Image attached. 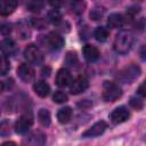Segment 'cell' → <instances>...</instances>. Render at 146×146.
I'll list each match as a JSON object with an SVG mask.
<instances>
[{"instance_id":"1","label":"cell","mask_w":146,"mask_h":146,"mask_svg":"<svg viewBox=\"0 0 146 146\" xmlns=\"http://www.w3.org/2000/svg\"><path fill=\"white\" fill-rule=\"evenodd\" d=\"M133 43V34L130 31H121L114 39V49L119 54H125L130 50Z\"/></svg>"},{"instance_id":"2","label":"cell","mask_w":146,"mask_h":146,"mask_svg":"<svg viewBox=\"0 0 146 146\" xmlns=\"http://www.w3.org/2000/svg\"><path fill=\"white\" fill-rule=\"evenodd\" d=\"M139 74H140L139 66L131 64V65L122 68L121 71H119L117 75H116V79L120 80L123 83H131L139 76Z\"/></svg>"},{"instance_id":"3","label":"cell","mask_w":146,"mask_h":146,"mask_svg":"<svg viewBox=\"0 0 146 146\" xmlns=\"http://www.w3.org/2000/svg\"><path fill=\"white\" fill-rule=\"evenodd\" d=\"M121 95H122V90L116 83L110 82V81H105L104 82V86H103V99L105 102H115L121 97Z\"/></svg>"},{"instance_id":"4","label":"cell","mask_w":146,"mask_h":146,"mask_svg":"<svg viewBox=\"0 0 146 146\" xmlns=\"http://www.w3.org/2000/svg\"><path fill=\"white\" fill-rule=\"evenodd\" d=\"M25 59L32 65H40L43 62V55L35 44H29L24 50Z\"/></svg>"},{"instance_id":"5","label":"cell","mask_w":146,"mask_h":146,"mask_svg":"<svg viewBox=\"0 0 146 146\" xmlns=\"http://www.w3.org/2000/svg\"><path fill=\"white\" fill-rule=\"evenodd\" d=\"M32 124H33V115L31 112H26L23 115H21V117L16 121L15 130H16V132L23 135V133L27 132V130L32 127Z\"/></svg>"},{"instance_id":"6","label":"cell","mask_w":146,"mask_h":146,"mask_svg":"<svg viewBox=\"0 0 146 146\" xmlns=\"http://www.w3.org/2000/svg\"><path fill=\"white\" fill-rule=\"evenodd\" d=\"M63 44H64V40L58 33L51 32L44 36V46H47L48 49L58 50L63 47Z\"/></svg>"},{"instance_id":"7","label":"cell","mask_w":146,"mask_h":146,"mask_svg":"<svg viewBox=\"0 0 146 146\" xmlns=\"http://www.w3.org/2000/svg\"><path fill=\"white\" fill-rule=\"evenodd\" d=\"M17 75L23 82L29 83L32 82L34 79V70L30 64L23 63L17 67Z\"/></svg>"},{"instance_id":"8","label":"cell","mask_w":146,"mask_h":146,"mask_svg":"<svg viewBox=\"0 0 146 146\" xmlns=\"http://www.w3.org/2000/svg\"><path fill=\"white\" fill-rule=\"evenodd\" d=\"M129 116H130L129 111H128L125 107L121 106V107L115 108V110L111 113L110 119H111V121H112L113 123L119 124V123H123V122H125V121L129 119Z\"/></svg>"},{"instance_id":"9","label":"cell","mask_w":146,"mask_h":146,"mask_svg":"<svg viewBox=\"0 0 146 146\" xmlns=\"http://www.w3.org/2000/svg\"><path fill=\"white\" fill-rule=\"evenodd\" d=\"M89 86V82L87 80V78L84 76H78L75 80H73L70 84V90L73 95H78L83 92Z\"/></svg>"},{"instance_id":"10","label":"cell","mask_w":146,"mask_h":146,"mask_svg":"<svg viewBox=\"0 0 146 146\" xmlns=\"http://www.w3.org/2000/svg\"><path fill=\"white\" fill-rule=\"evenodd\" d=\"M106 128H107L106 122L99 121V122H96L94 125H91V128H89L88 130H86L82 133V136L86 137V138H88V137H96V136L102 135L106 130Z\"/></svg>"},{"instance_id":"11","label":"cell","mask_w":146,"mask_h":146,"mask_svg":"<svg viewBox=\"0 0 146 146\" xmlns=\"http://www.w3.org/2000/svg\"><path fill=\"white\" fill-rule=\"evenodd\" d=\"M72 82V75L70 73L68 70L66 68H62L57 72V75H56V84L60 88H64V87H67L70 86Z\"/></svg>"},{"instance_id":"12","label":"cell","mask_w":146,"mask_h":146,"mask_svg":"<svg viewBox=\"0 0 146 146\" xmlns=\"http://www.w3.org/2000/svg\"><path fill=\"white\" fill-rule=\"evenodd\" d=\"M82 52H83V57L88 60V62H96L98 58H99V50L94 47V46H90V44H87L83 47L82 49Z\"/></svg>"},{"instance_id":"13","label":"cell","mask_w":146,"mask_h":146,"mask_svg":"<svg viewBox=\"0 0 146 146\" xmlns=\"http://www.w3.org/2000/svg\"><path fill=\"white\" fill-rule=\"evenodd\" d=\"M1 51H2V55H5L6 57L13 55L16 51V44H15V42L11 39H9V38L3 39L1 41Z\"/></svg>"},{"instance_id":"14","label":"cell","mask_w":146,"mask_h":146,"mask_svg":"<svg viewBox=\"0 0 146 146\" xmlns=\"http://www.w3.org/2000/svg\"><path fill=\"white\" fill-rule=\"evenodd\" d=\"M33 90H34V92L39 97H47L49 95L50 88H49V86H48L47 82H44V81H38V82L34 83Z\"/></svg>"},{"instance_id":"15","label":"cell","mask_w":146,"mask_h":146,"mask_svg":"<svg viewBox=\"0 0 146 146\" xmlns=\"http://www.w3.org/2000/svg\"><path fill=\"white\" fill-rule=\"evenodd\" d=\"M17 6L16 0H1V8H0V13L2 16H7L10 15L15 8Z\"/></svg>"},{"instance_id":"16","label":"cell","mask_w":146,"mask_h":146,"mask_svg":"<svg viewBox=\"0 0 146 146\" xmlns=\"http://www.w3.org/2000/svg\"><path fill=\"white\" fill-rule=\"evenodd\" d=\"M26 143L30 145H43L46 143V136L41 131H34L26 139Z\"/></svg>"},{"instance_id":"17","label":"cell","mask_w":146,"mask_h":146,"mask_svg":"<svg viewBox=\"0 0 146 146\" xmlns=\"http://www.w3.org/2000/svg\"><path fill=\"white\" fill-rule=\"evenodd\" d=\"M124 23V18L122 15L120 14H111L108 16V19H107V24L110 27H113V29H116V27H120L122 26Z\"/></svg>"},{"instance_id":"18","label":"cell","mask_w":146,"mask_h":146,"mask_svg":"<svg viewBox=\"0 0 146 146\" xmlns=\"http://www.w3.org/2000/svg\"><path fill=\"white\" fill-rule=\"evenodd\" d=\"M72 110H71V107H63V108H60L59 111H58V113H57V119H58V121L60 122V123H67L70 120H71V117H72Z\"/></svg>"},{"instance_id":"19","label":"cell","mask_w":146,"mask_h":146,"mask_svg":"<svg viewBox=\"0 0 146 146\" xmlns=\"http://www.w3.org/2000/svg\"><path fill=\"white\" fill-rule=\"evenodd\" d=\"M94 36H95V39H96L97 41H99V42H104V41H106L107 38L110 36V32H108V30H107L106 27H104V26H99V27H97V29L95 30V32H94Z\"/></svg>"},{"instance_id":"20","label":"cell","mask_w":146,"mask_h":146,"mask_svg":"<svg viewBox=\"0 0 146 146\" xmlns=\"http://www.w3.org/2000/svg\"><path fill=\"white\" fill-rule=\"evenodd\" d=\"M17 35L22 39V40H25V39H29L30 35H31V32L29 30V26L24 23V22H21L18 25H17Z\"/></svg>"},{"instance_id":"21","label":"cell","mask_w":146,"mask_h":146,"mask_svg":"<svg viewBox=\"0 0 146 146\" xmlns=\"http://www.w3.org/2000/svg\"><path fill=\"white\" fill-rule=\"evenodd\" d=\"M84 9H86V2L83 0H73L71 2V10L76 15L82 14Z\"/></svg>"},{"instance_id":"22","label":"cell","mask_w":146,"mask_h":146,"mask_svg":"<svg viewBox=\"0 0 146 146\" xmlns=\"http://www.w3.org/2000/svg\"><path fill=\"white\" fill-rule=\"evenodd\" d=\"M44 6L43 0H30L27 2V9L32 13H40Z\"/></svg>"},{"instance_id":"23","label":"cell","mask_w":146,"mask_h":146,"mask_svg":"<svg viewBox=\"0 0 146 146\" xmlns=\"http://www.w3.org/2000/svg\"><path fill=\"white\" fill-rule=\"evenodd\" d=\"M38 119H39V122L42 124V125H44V127H48L49 124H50V113L47 111V110H44V108H41L40 111H39V113H38Z\"/></svg>"},{"instance_id":"24","label":"cell","mask_w":146,"mask_h":146,"mask_svg":"<svg viewBox=\"0 0 146 146\" xmlns=\"http://www.w3.org/2000/svg\"><path fill=\"white\" fill-rule=\"evenodd\" d=\"M48 19L52 24H58L62 21V15H60V13L57 9H54V10L48 13Z\"/></svg>"},{"instance_id":"25","label":"cell","mask_w":146,"mask_h":146,"mask_svg":"<svg viewBox=\"0 0 146 146\" xmlns=\"http://www.w3.org/2000/svg\"><path fill=\"white\" fill-rule=\"evenodd\" d=\"M31 25H32L33 27L38 29V30H41V29H44V27H46L47 23H46V21H44L43 18L34 17V18L31 19Z\"/></svg>"},{"instance_id":"26","label":"cell","mask_w":146,"mask_h":146,"mask_svg":"<svg viewBox=\"0 0 146 146\" xmlns=\"http://www.w3.org/2000/svg\"><path fill=\"white\" fill-rule=\"evenodd\" d=\"M52 99H54L55 103H57V104H62V103L67 102V96H66V94H64L63 91H57V92H55Z\"/></svg>"},{"instance_id":"27","label":"cell","mask_w":146,"mask_h":146,"mask_svg":"<svg viewBox=\"0 0 146 146\" xmlns=\"http://www.w3.org/2000/svg\"><path fill=\"white\" fill-rule=\"evenodd\" d=\"M0 64H1V75H5V74L9 71V68H10L9 62H8V59L6 58V56H5V55H2V56H1Z\"/></svg>"},{"instance_id":"28","label":"cell","mask_w":146,"mask_h":146,"mask_svg":"<svg viewBox=\"0 0 146 146\" xmlns=\"http://www.w3.org/2000/svg\"><path fill=\"white\" fill-rule=\"evenodd\" d=\"M100 8H96V9H94L91 13H90V17L92 18V19H95V21H97V19H100V17L103 16V13H104V10L102 9V10H99Z\"/></svg>"},{"instance_id":"29","label":"cell","mask_w":146,"mask_h":146,"mask_svg":"<svg viewBox=\"0 0 146 146\" xmlns=\"http://www.w3.org/2000/svg\"><path fill=\"white\" fill-rule=\"evenodd\" d=\"M130 105L133 107V108H136V110H140L141 107H143V103H141V100L140 99H138V98H131L130 99Z\"/></svg>"},{"instance_id":"30","label":"cell","mask_w":146,"mask_h":146,"mask_svg":"<svg viewBox=\"0 0 146 146\" xmlns=\"http://www.w3.org/2000/svg\"><path fill=\"white\" fill-rule=\"evenodd\" d=\"M0 132H1V136H6L7 133H9V122H7V121L1 122Z\"/></svg>"},{"instance_id":"31","label":"cell","mask_w":146,"mask_h":146,"mask_svg":"<svg viewBox=\"0 0 146 146\" xmlns=\"http://www.w3.org/2000/svg\"><path fill=\"white\" fill-rule=\"evenodd\" d=\"M137 92H138V95H140V96H143V97H146V80L139 86Z\"/></svg>"},{"instance_id":"32","label":"cell","mask_w":146,"mask_h":146,"mask_svg":"<svg viewBox=\"0 0 146 146\" xmlns=\"http://www.w3.org/2000/svg\"><path fill=\"white\" fill-rule=\"evenodd\" d=\"M10 31H11V27L9 24H2L1 25V33L3 35H8L10 33Z\"/></svg>"},{"instance_id":"33","label":"cell","mask_w":146,"mask_h":146,"mask_svg":"<svg viewBox=\"0 0 146 146\" xmlns=\"http://www.w3.org/2000/svg\"><path fill=\"white\" fill-rule=\"evenodd\" d=\"M48 2L54 8H59L63 5V0H48Z\"/></svg>"},{"instance_id":"34","label":"cell","mask_w":146,"mask_h":146,"mask_svg":"<svg viewBox=\"0 0 146 146\" xmlns=\"http://www.w3.org/2000/svg\"><path fill=\"white\" fill-rule=\"evenodd\" d=\"M139 55H140V58L143 60H146V44L141 46V48L139 50Z\"/></svg>"},{"instance_id":"35","label":"cell","mask_w":146,"mask_h":146,"mask_svg":"<svg viewBox=\"0 0 146 146\" xmlns=\"http://www.w3.org/2000/svg\"><path fill=\"white\" fill-rule=\"evenodd\" d=\"M41 72H42V76H49V74H50V67L46 66V67L42 68Z\"/></svg>"},{"instance_id":"36","label":"cell","mask_w":146,"mask_h":146,"mask_svg":"<svg viewBox=\"0 0 146 146\" xmlns=\"http://www.w3.org/2000/svg\"><path fill=\"white\" fill-rule=\"evenodd\" d=\"M16 2H17V3H22V2H23V0H16Z\"/></svg>"},{"instance_id":"37","label":"cell","mask_w":146,"mask_h":146,"mask_svg":"<svg viewBox=\"0 0 146 146\" xmlns=\"http://www.w3.org/2000/svg\"><path fill=\"white\" fill-rule=\"evenodd\" d=\"M135 1H143V0H135Z\"/></svg>"}]
</instances>
